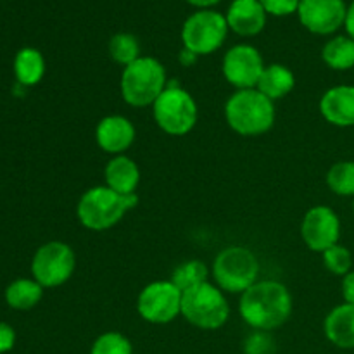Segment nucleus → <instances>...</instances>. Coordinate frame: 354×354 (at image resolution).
I'll return each instance as SVG.
<instances>
[{
    "label": "nucleus",
    "instance_id": "nucleus-28",
    "mask_svg": "<svg viewBox=\"0 0 354 354\" xmlns=\"http://www.w3.org/2000/svg\"><path fill=\"white\" fill-rule=\"evenodd\" d=\"M244 354H277L275 339L270 332L254 330L244 341Z\"/></svg>",
    "mask_w": 354,
    "mask_h": 354
},
{
    "label": "nucleus",
    "instance_id": "nucleus-20",
    "mask_svg": "<svg viewBox=\"0 0 354 354\" xmlns=\"http://www.w3.org/2000/svg\"><path fill=\"white\" fill-rule=\"evenodd\" d=\"M294 86H296V76H294V73L287 66L270 64L263 71L256 88L261 93H265L270 100L277 102V100L289 95L294 90Z\"/></svg>",
    "mask_w": 354,
    "mask_h": 354
},
{
    "label": "nucleus",
    "instance_id": "nucleus-11",
    "mask_svg": "<svg viewBox=\"0 0 354 354\" xmlns=\"http://www.w3.org/2000/svg\"><path fill=\"white\" fill-rule=\"evenodd\" d=\"M265 68L261 52L249 44L234 45L221 61V73L235 90L256 88Z\"/></svg>",
    "mask_w": 354,
    "mask_h": 354
},
{
    "label": "nucleus",
    "instance_id": "nucleus-34",
    "mask_svg": "<svg viewBox=\"0 0 354 354\" xmlns=\"http://www.w3.org/2000/svg\"><path fill=\"white\" fill-rule=\"evenodd\" d=\"M189 3H192V6L199 7V9H209L211 6H214V3H218L220 0H187Z\"/></svg>",
    "mask_w": 354,
    "mask_h": 354
},
{
    "label": "nucleus",
    "instance_id": "nucleus-24",
    "mask_svg": "<svg viewBox=\"0 0 354 354\" xmlns=\"http://www.w3.org/2000/svg\"><path fill=\"white\" fill-rule=\"evenodd\" d=\"M107 48H109L111 59L123 68L140 57V44H138L137 37L131 33L113 35Z\"/></svg>",
    "mask_w": 354,
    "mask_h": 354
},
{
    "label": "nucleus",
    "instance_id": "nucleus-19",
    "mask_svg": "<svg viewBox=\"0 0 354 354\" xmlns=\"http://www.w3.org/2000/svg\"><path fill=\"white\" fill-rule=\"evenodd\" d=\"M14 76H16L17 85L24 86H35L44 80L45 69V57L38 48L33 47H23L21 50H17L16 57L12 62Z\"/></svg>",
    "mask_w": 354,
    "mask_h": 354
},
{
    "label": "nucleus",
    "instance_id": "nucleus-23",
    "mask_svg": "<svg viewBox=\"0 0 354 354\" xmlns=\"http://www.w3.org/2000/svg\"><path fill=\"white\" fill-rule=\"evenodd\" d=\"M211 268L201 259H189V261L182 263V265L176 266L171 273V282L178 287L182 292L185 290L194 289L197 286H203V283L209 282Z\"/></svg>",
    "mask_w": 354,
    "mask_h": 354
},
{
    "label": "nucleus",
    "instance_id": "nucleus-35",
    "mask_svg": "<svg viewBox=\"0 0 354 354\" xmlns=\"http://www.w3.org/2000/svg\"><path fill=\"white\" fill-rule=\"evenodd\" d=\"M353 199H354V197H353ZM353 213H354V201H353Z\"/></svg>",
    "mask_w": 354,
    "mask_h": 354
},
{
    "label": "nucleus",
    "instance_id": "nucleus-3",
    "mask_svg": "<svg viewBox=\"0 0 354 354\" xmlns=\"http://www.w3.org/2000/svg\"><path fill=\"white\" fill-rule=\"evenodd\" d=\"M138 204L137 194L121 196L107 185L85 190L76 204V218L86 230L104 232L120 223L124 214Z\"/></svg>",
    "mask_w": 354,
    "mask_h": 354
},
{
    "label": "nucleus",
    "instance_id": "nucleus-5",
    "mask_svg": "<svg viewBox=\"0 0 354 354\" xmlns=\"http://www.w3.org/2000/svg\"><path fill=\"white\" fill-rule=\"evenodd\" d=\"M261 265L254 252L244 245L221 249L211 265V277L225 294H244L258 282Z\"/></svg>",
    "mask_w": 354,
    "mask_h": 354
},
{
    "label": "nucleus",
    "instance_id": "nucleus-33",
    "mask_svg": "<svg viewBox=\"0 0 354 354\" xmlns=\"http://www.w3.org/2000/svg\"><path fill=\"white\" fill-rule=\"evenodd\" d=\"M344 28H346V33H348V37H351L354 40V2L348 7V12H346Z\"/></svg>",
    "mask_w": 354,
    "mask_h": 354
},
{
    "label": "nucleus",
    "instance_id": "nucleus-4",
    "mask_svg": "<svg viewBox=\"0 0 354 354\" xmlns=\"http://www.w3.org/2000/svg\"><path fill=\"white\" fill-rule=\"evenodd\" d=\"M166 68L159 59L140 55L137 61L123 68L120 80L121 99L131 107H152L168 86Z\"/></svg>",
    "mask_w": 354,
    "mask_h": 354
},
{
    "label": "nucleus",
    "instance_id": "nucleus-13",
    "mask_svg": "<svg viewBox=\"0 0 354 354\" xmlns=\"http://www.w3.org/2000/svg\"><path fill=\"white\" fill-rule=\"evenodd\" d=\"M344 0H301L297 16L301 24L315 35H332L344 26Z\"/></svg>",
    "mask_w": 354,
    "mask_h": 354
},
{
    "label": "nucleus",
    "instance_id": "nucleus-16",
    "mask_svg": "<svg viewBox=\"0 0 354 354\" xmlns=\"http://www.w3.org/2000/svg\"><path fill=\"white\" fill-rule=\"evenodd\" d=\"M225 17L228 28L241 37H256L266 26V10L259 0H234Z\"/></svg>",
    "mask_w": 354,
    "mask_h": 354
},
{
    "label": "nucleus",
    "instance_id": "nucleus-29",
    "mask_svg": "<svg viewBox=\"0 0 354 354\" xmlns=\"http://www.w3.org/2000/svg\"><path fill=\"white\" fill-rule=\"evenodd\" d=\"M266 14L272 16H289V14L297 12L301 0H259Z\"/></svg>",
    "mask_w": 354,
    "mask_h": 354
},
{
    "label": "nucleus",
    "instance_id": "nucleus-2",
    "mask_svg": "<svg viewBox=\"0 0 354 354\" xmlns=\"http://www.w3.org/2000/svg\"><path fill=\"white\" fill-rule=\"evenodd\" d=\"M275 102L258 88L235 90L225 102V121L241 137H259L275 124Z\"/></svg>",
    "mask_w": 354,
    "mask_h": 354
},
{
    "label": "nucleus",
    "instance_id": "nucleus-8",
    "mask_svg": "<svg viewBox=\"0 0 354 354\" xmlns=\"http://www.w3.org/2000/svg\"><path fill=\"white\" fill-rule=\"evenodd\" d=\"M227 17L213 9H199L185 19L182 26L183 48L196 55L214 54L228 35Z\"/></svg>",
    "mask_w": 354,
    "mask_h": 354
},
{
    "label": "nucleus",
    "instance_id": "nucleus-30",
    "mask_svg": "<svg viewBox=\"0 0 354 354\" xmlns=\"http://www.w3.org/2000/svg\"><path fill=\"white\" fill-rule=\"evenodd\" d=\"M16 344V330L6 322H0V354L9 353Z\"/></svg>",
    "mask_w": 354,
    "mask_h": 354
},
{
    "label": "nucleus",
    "instance_id": "nucleus-14",
    "mask_svg": "<svg viewBox=\"0 0 354 354\" xmlns=\"http://www.w3.org/2000/svg\"><path fill=\"white\" fill-rule=\"evenodd\" d=\"M137 130L127 116L109 114L95 127V142L100 151L109 156H121L133 145Z\"/></svg>",
    "mask_w": 354,
    "mask_h": 354
},
{
    "label": "nucleus",
    "instance_id": "nucleus-21",
    "mask_svg": "<svg viewBox=\"0 0 354 354\" xmlns=\"http://www.w3.org/2000/svg\"><path fill=\"white\" fill-rule=\"evenodd\" d=\"M3 297H6L7 306L12 310H33L44 297V287L35 279H17L7 286Z\"/></svg>",
    "mask_w": 354,
    "mask_h": 354
},
{
    "label": "nucleus",
    "instance_id": "nucleus-15",
    "mask_svg": "<svg viewBox=\"0 0 354 354\" xmlns=\"http://www.w3.org/2000/svg\"><path fill=\"white\" fill-rule=\"evenodd\" d=\"M318 107L327 123L339 128L354 127V86H332L322 95Z\"/></svg>",
    "mask_w": 354,
    "mask_h": 354
},
{
    "label": "nucleus",
    "instance_id": "nucleus-26",
    "mask_svg": "<svg viewBox=\"0 0 354 354\" xmlns=\"http://www.w3.org/2000/svg\"><path fill=\"white\" fill-rule=\"evenodd\" d=\"M90 354H133L130 339L121 332H104L93 341Z\"/></svg>",
    "mask_w": 354,
    "mask_h": 354
},
{
    "label": "nucleus",
    "instance_id": "nucleus-18",
    "mask_svg": "<svg viewBox=\"0 0 354 354\" xmlns=\"http://www.w3.org/2000/svg\"><path fill=\"white\" fill-rule=\"evenodd\" d=\"M328 342L341 349H354V304L342 303L328 311L324 320Z\"/></svg>",
    "mask_w": 354,
    "mask_h": 354
},
{
    "label": "nucleus",
    "instance_id": "nucleus-1",
    "mask_svg": "<svg viewBox=\"0 0 354 354\" xmlns=\"http://www.w3.org/2000/svg\"><path fill=\"white\" fill-rule=\"evenodd\" d=\"M292 294L279 280H258L239 299V315L252 330L272 332L292 315Z\"/></svg>",
    "mask_w": 354,
    "mask_h": 354
},
{
    "label": "nucleus",
    "instance_id": "nucleus-25",
    "mask_svg": "<svg viewBox=\"0 0 354 354\" xmlns=\"http://www.w3.org/2000/svg\"><path fill=\"white\" fill-rule=\"evenodd\" d=\"M327 185L335 196L354 197V161H339L327 171Z\"/></svg>",
    "mask_w": 354,
    "mask_h": 354
},
{
    "label": "nucleus",
    "instance_id": "nucleus-27",
    "mask_svg": "<svg viewBox=\"0 0 354 354\" xmlns=\"http://www.w3.org/2000/svg\"><path fill=\"white\" fill-rule=\"evenodd\" d=\"M324 266L332 275L344 277L353 270V254L346 245L335 244L325 252H322Z\"/></svg>",
    "mask_w": 354,
    "mask_h": 354
},
{
    "label": "nucleus",
    "instance_id": "nucleus-10",
    "mask_svg": "<svg viewBox=\"0 0 354 354\" xmlns=\"http://www.w3.org/2000/svg\"><path fill=\"white\" fill-rule=\"evenodd\" d=\"M183 292L171 280L147 283L137 297V313L152 325H166L182 317Z\"/></svg>",
    "mask_w": 354,
    "mask_h": 354
},
{
    "label": "nucleus",
    "instance_id": "nucleus-32",
    "mask_svg": "<svg viewBox=\"0 0 354 354\" xmlns=\"http://www.w3.org/2000/svg\"><path fill=\"white\" fill-rule=\"evenodd\" d=\"M197 59H199V55H196V54H194V52L187 50V48H182V52H180V55H178L180 64L185 66V68H189V66L196 64Z\"/></svg>",
    "mask_w": 354,
    "mask_h": 354
},
{
    "label": "nucleus",
    "instance_id": "nucleus-22",
    "mask_svg": "<svg viewBox=\"0 0 354 354\" xmlns=\"http://www.w3.org/2000/svg\"><path fill=\"white\" fill-rule=\"evenodd\" d=\"M322 59L334 71H348L354 68V40L348 35L330 38L322 48Z\"/></svg>",
    "mask_w": 354,
    "mask_h": 354
},
{
    "label": "nucleus",
    "instance_id": "nucleus-7",
    "mask_svg": "<svg viewBox=\"0 0 354 354\" xmlns=\"http://www.w3.org/2000/svg\"><path fill=\"white\" fill-rule=\"evenodd\" d=\"M182 317L201 330H218L230 318V303L216 283L206 282L183 292Z\"/></svg>",
    "mask_w": 354,
    "mask_h": 354
},
{
    "label": "nucleus",
    "instance_id": "nucleus-12",
    "mask_svg": "<svg viewBox=\"0 0 354 354\" xmlns=\"http://www.w3.org/2000/svg\"><path fill=\"white\" fill-rule=\"evenodd\" d=\"M301 239L313 252H325L341 239V218L332 207L313 206L301 221Z\"/></svg>",
    "mask_w": 354,
    "mask_h": 354
},
{
    "label": "nucleus",
    "instance_id": "nucleus-6",
    "mask_svg": "<svg viewBox=\"0 0 354 354\" xmlns=\"http://www.w3.org/2000/svg\"><path fill=\"white\" fill-rule=\"evenodd\" d=\"M152 116L166 135L183 137L196 127L199 109L192 93L180 86L176 80H169L165 92L152 104Z\"/></svg>",
    "mask_w": 354,
    "mask_h": 354
},
{
    "label": "nucleus",
    "instance_id": "nucleus-17",
    "mask_svg": "<svg viewBox=\"0 0 354 354\" xmlns=\"http://www.w3.org/2000/svg\"><path fill=\"white\" fill-rule=\"evenodd\" d=\"M104 185L113 189L121 196L137 194L140 183V168L127 154L113 156L104 168Z\"/></svg>",
    "mask_w": 354,
    "mask_h": 354
},
{
    "label": "nucleus",
    "instance_id": "nucleus-9",
    "mask_svg": "<svg viewBox=\"0 0 354 354\" xmlns=\"http://www.w3.org/2000/svg\"><path fill=\"white\" fill-rule=\"evenodd\" d=\"M76 268V254L66 242L50 241L35 251L31 275L44 289H55L68 282Z\"/></svg>",
    "mask_w": 354,
    "mask_h": 354
},
{
    "label": "nucleus",
    "instance_id": "nucleus-31",
    "mask_svg": "<svg viewBox=\"0 0 354 354\" xmlns=\"http://www.w3.org/2000/svg\"><path fill=\"white\" fill-rule=\"evenodd\" d=\"M342 297L344 303L354 304V270L342 277Z\"/></svg>",
    "mask_w": 354,
    "mask_h": 354
}]
</instances>
